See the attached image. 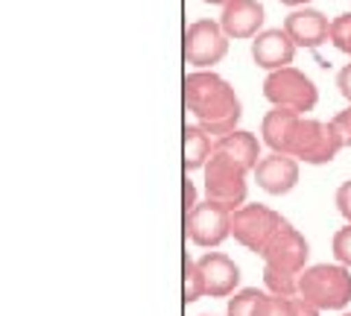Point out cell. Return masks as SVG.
Returning <instances> with one entry per match:
<instances>
[{
    "label": "cell",
    "mask_w": 351,
    "mask_h": 316,
    "mask_svg": "<svg viewBox=\"0 0 351 316\" xmlns=\"http://www.w3.org/2000/svg\"><path fill=\"white\" fill-rule=\"evenodd\" d=\"M182 97L188 112L199 121V126L208 135H228L234 132L240 123V97L232 88V82H226L214 71H193L184 76Z\"/></svg>",
    "instance_id": "obj_1"
},
{
    "label": "cell",
    "mask_w": 351,
    "mask_h": 316,
    "mask_svg": "<svg viewBox=\"0 0 351 316\" xmlns=\"http://www.w3.org/2000/svg\"><path fill=\"white\" fill-rule=\"evenodd\" d=\"M299 296L319 311H343L351 304V269L343 264L304 267L299 276Z\"/></svg>",
    "instance_id": "obj_2"
},
{
    "label": "cell",
    "mask_w": 351,
    "mask_h": 316,
    "mask_svg": "<svg viewBox=\"0 0 351 316\" xmlns=\"http://www.w3.org/2000/svg\"><path fill=\"white\" fill-rule=\"evenodd\" d=\"M339 149H343V144H339L331 121L322 123L304 114L293 123L287 147H284L287 156H293L295 161H304V165H328V161L337 158Z\"/></svg>",
    "instance_id": "obj_3"
},
{
    "label": "cell",
    "mask_w": 351,
    "mask_h": 316,
    "mask_svg": "<svg viewBox=\"0 0 351 316\" xmlns=\"http://www.w3.org/2000/svg\"><path fill=\"white\" fill-rule=\"evenodd\" d=\"M263 97L272 106L290 108L295 114H307V112H313L316 100H319V91H316L311 76L287 64V68L269 71V76L263 80Z\"/></svg>",
    "instance_id": "obj_4"
},
{
    "label": "cell",
    "mask_w": 351,
    "mask_h": 316,
    "mask_svg": "<svg viewBox=\"0 0 351 316\" xmlns=\"http://www.w3.org/2000/svg\"><path fill=\"white\" fill-rule=\"evenodd\" d=\"M281 226H284V217L276 208H269V205H258V202L240 205V208L232 211V220H228L232 237L255 255H261L269 246V241L276 237Z\"/></svg>",
    "instance_id": "obj_5"
},
{
    "label": "cell",
    "mask_w": 351,
    "mask_h": 316,
    "mask_svg": "<svg viewBox=\"0 0 351 316\" xmlns=\"http://www.w3.org/2000/svg\"><path fill=\"white\" fill-rule=\"evenodd\" d=\"M202 170H205V196L211 202H219L228 211H234L246 202L249 170H243L237 161L223 156V152H214Z\"/></svg>",
    "instance_id": "obj_6"
},
{
    "label": "cell",
    "mask_w": 351,
    "mask_h": 316,
    "mask_svg": "<svg viewBox=\"0 0 351 316\" xmlns=\"http://www.w3.org/2000/svg\"><path fill=\"white\" fill-rule=\"evenodd\" d=\"M184 62L193 64L196 71H211L228 53V36L219 27V21H193L184 32Z\"/></svg>",
    "instance_id": "obj_7"
},
{
    "label": "cell",
    "mask_w": 351,
    "mask_h": 316,
    "mask_svg": "<svg viewBox=\"0 0 351 316\" xmlns=\"http://www.w3.org/2000/svg\"><path fill=\"white\" fill-rule=\"evenodd\" d=\"M232 211L223 208L219 202H196V208L191 214H184V234L191 237V243L202 246V249H217L219 243L232 234L228 228Z\"/></svg>",
    "instance_id": "obj_8"
},
{
    "label": "cell",
    "mask_w": 351,
    "mask_h": 316,
    "mask_svg": "<svg viewBox=\"0 0 351 316\" xmlns=\"http://www.w3.org/2000/svg\"><path fill=\"white\" fill-rule=\"evenodd\" d=\"M261 258H263V267L269 269L287 272V276H302L307 258H311V246H307L299 228L284 223L276 232V237L269 241V246L261 252Z\"/></svg>",
    "instance_id": "obj_9"
},
{
    "label": "cell",
    "mask_w": 351,
    "mask_h": 316,
    "mask_svg": "<svg viewBox=\"0 0 351 316\" xmlns=\"http://www.w3.org/2000/svg\"><path fill=\"white\" fill-rule=\"evenodd\" d=\"M252 173H255V179H258V188L272 193V196H284L299 184V161L293 156H287V152L261 156V161Z\"/></svg>",
    "instance_id": "obj_10"
},
{
    "label": "cell",
    "mask_w": 351,
    "mask_h": 316,
    "mask_svg": "<svg viewBox=\"0 0 351 316\" xmlns=\"http://www.w3.org/2000/svg\"><path fill=\"white\" fill-rule=\"evenodd\" d=\"M196 267H199V276H202L205 296H211V299L232 296L234 287L240 284L237 264L223 252H205L199 260H196Z\"/></svg>",
    "instance_id": "obj_11"
},
{
    "label": "cell",
    "mask_w": 351,
    "mask_h": 316,
    "mask_svg": "<svg viewBox=\"0 0 351 316\" xmlns=\"http://www.w3.org/2000/svg\"><path fill=\"white\" fill-rule=\"evenodd\" d=\"M295 50L299 47L293 45V38L284 32V27L261 29L258 36L252 38V59H255V64L263 68V71H278V68L293 64Z\"/></svg>",
    "instance_id": "obj_12"
},
{
    "label": "cell",
    "mask_w": 351,
    "mask_h": 316,
    "mask_svg": "<svg viewBox=\"0 0 351 316\" xmlns=\"http://www.w3.org/2000/svg\"><path fill=\"white\" fill-rule=\"evenodd\" d=\"M219 27L228 38L243 41V38H255L261 27H263V6L261 0H228L219 15Z\"/></svg>",
    "instance_id": "obj_13"
},
{
    "label": "cell",
    "mask_w": 351,
    "mask_h": 316,
    "mask_svg": "<svg viewBox=\"0 0 351 316\" xmlns=\"http://www.w3.org/2000/svg\"><path fill=\"white\" fill-rule=\"evenodd\" d=\"M328 29H331V21H328L319 9H293V12L284 18V32L293 38L295 47H319L328 41Z\"/></svg>",
    "instance_id": "obj_14"
},
{
    "label": "cell",
    "mask_w": 351,
    "mask_h": 316,
    "mask_svg": "<svg viewBox=\"0 0 351 316\" xmlns=\"http://www.w3.org/2000/svg\"><path fill=\"white\" fill-rule=\"evenodd\" d=\"M214 152H223V156H228L243 170L252 173L261 161V141L258 135L246 132V129H234V132L219 135V141H214Z\"/></svg>",
    "instance_id": "obj_15"
},
{
    "label": "cell",
    "mask_w": 351,
    "mask_h": 316,
    "mask_svg": "<svg viewBox=\"0 0 351 316\" xmlns=\"http://www.w3.org/2000/svg\"><path fill=\"white\" fill-rule=\"evenodd\" d=\"M302 114L290 112V108H281V106H272L267 114H263V123H261V135H263V144H267L272 152H284L287 147V138H290V129L293 123L299 121Z\"/></svg>",
    "instance_id": "obj_16"
},
{
    "label": "cell",
    "mask_w": 351,
    "mask_h": 316,
    "mask_svg": "<svg viewBox=\"0 0 351 316\" xmlns=\"http://www.w3.org/2000/svg\"><path fill=\"white\" fill-rule=\"evenodd\" d=\"M182 144H184V170H202L208 158L214 156V141L202 126H184Z\"/></svg>",
    "instance_id": "obj_17"
},
{
    "label": "cell",
    "mask_w": 351,
    "mask_h": 316,
    "mask_svg": "<svg viewBox=\"0 0 351 316\" xmlns=\"http://www.w3.org/2000/svg\"><path fill=\"white\" fill-rule=\"evenodd\" d=\"M263 284L272 296H299V276H287V272H278V269H269L263 267Z\"/></svg>",
    "instance_id": "obj_18"
},
{
    "label": "cell",
    "mask_w": 351,
    "mask_h": 316,
    "mask_svg": "<svg viewBox=\"0 0 351 316\" xmlns=\"http://www.w3.org/2000/svg\"><path fill=\"white\" fill-rule=\"evenodd\" d=\"M182 272H184V304H193L205 296V287H202V276H199V267L196 260L184 252L182 258Z\"/></svg>",
    "instance_id": "obj_19"
},
{
    "label": "cell",
    "mask_w": 351,
    "mask_h": 316,
    "mask_svg": "<svg viewBox=\"0 0 351 316\" xmlns=\"http://www.w3.org/2000/svg\"><path fill=\"white\" fill-rule=\"evenodd\" d=\"M263 296H267V293H261L258 287H246V290L234 293V299H228L226 316H255Z\"/></svg>",
    "instance_id": "obj_20"
},
{
    "label": "cell",
    "mask_w": 351,
    "mask_h": 316,
    "mask_svg": "<svg viewBox=\"0 0 351 316\" xmlns=\"http://www.w3.org/2000/svg\"><path fill=\"white\" fill-rule=\"evenodd\" d=\"M255 316H295V296L287 299V296H263Z\"/></svg>",
    "instance_id": "obj_21"
},
{
    "label": "cell",
    "mask_w": 351,
    "mask_h": 316,
    "mask_svg": "<svg viewBox=\"0 0 351 316\" xmlns=\"http://www.w3.org/2000/svg\"><path fill=\"white\" fill-rule=\"evenodd\" d=\"M331 249H334L337 264H343V267H348V269H351V223H348V226H343V228H339V232L334 234Z\"/></svg>",
    "instance_id": "obj_22"
},
{
    "label": "cell",
    "mask_w": 351,
    "mask_h": 316,
    "mask_svg": "<svg viewBox=\"0 0 351 316\" xmlns=\"http://www.w3.org/2000/svg\"><path fill=\"white\" fill-rule=\"evenodd\" d=\"M331 126H334V132L339 138V144H343V149L351 147V112L348 108L346 112H339L337 117H331Z\"/></svg>",
    "instance_id": "obj_23"
},
{
    "label": "cell",
    "mask_w": 351,
    "mask_h": 316,
    "mask_svg": "<svg viewBox=\"0 0 351 316\" xmlns=\"http://www.w3.org/2000/svg\"><path fill=\"white\" fill-rule=\"evenodd\" d=\"M334 202H337V211L346 217V220L351 223V179L348 182H343L337 188V196H334Z\"/></svg>",
    "instance_id": "obj_24"
},
{
    "label": "cell",
    "mask_w": 351,
    "mask_h": 316,
    "mask_svg": "<svg viewBox=\"0 0 351 316\" xmlns=\"http://www.w3.org/2000/svg\"><path fill=\"white\" fill-rule=\"evenodd\" d=\"M196 188H193V182L191 179H184L182 182V205H184V214H191L193 208H196Z\"/></svg>",
    "instance_id": "obj_25"
},
{
    "label": "cell",
    "mask_w": 351,
    "mask_h": 316,
    "mask_svg": "<svg viewBox=\"0 0 351 316\" xmlns=\"http://www.w3.org/2000/svg\"><path fill=\"white\" fill-rule=\"evenodd\" d=\"M337 88H339V94H343L346 100L351 103V64H346V68L337 73Z\"/></svg>",
    "instance_id": "obj_26"
},
{
    "label": "cell",
    "mask_w": 351,
    "mask_h": 316,
    "mask_svg": "<svg viewBox=\"0 0 351 316\" xmlns=\"http://www.w3.org/2000/svg\"><path fill=\"white\" fill-rule=\"evenodd\" d=\"M322 311L319 308H313L311 302H304L302 296H295V316H319Z\"/></svg>",
    "instance_id": "obj_27"
},
{
    "label": "cell",
    "mask_w": 351,
    "mask_h": 316,
    "mask_svg": "<svg viewBox=\"0 0 351 316\" xmlns=\"http://www.w3.org/2000/svg\"><path fill=\"white\" fill-rule=\"evenodd\" d=\"M284 6H293V9H302V6H307L311 3V0H281Z\"/></svg>",
    "instance_id": "obj_28"
},
{
    "label": "cell",
    "mask_w": 351,
    "mask_h": 316,
    "mask_svg": "<svg viewBox=\"0 0 351 316\" xmlns=\"http://www.w3.org/2000/svg\"><path fill=\"white\" fill-rule=\"evenodd\" d=\"M202 3H211V6H226L228 0H202Z\"/></svg>",
    "instance_id": "obj_29"
},
{
    "label": "cell",
    "mask_w": 351,
    "mask_h": 316,
    "mask_svg": "<svg viewBox=\"0 0 351 316\" xmlns=\"http://www.w3.org/2000/svg\"><path fill=\"white\" fill-rule=\"evenodd\" d=\"M346 53H348V56H351V38H348V47H346Z\"/></svg>",
    "instance_id": "obj_30"
},
{
    "label": "cell",
    "mask_w": 351,
    "mask_h": 316,
    "mask_svg": "<svg viewBox=\"0 0 351 316\" xmlns=\"http://www.w3.org/2000/svg\"><path fill=\"white\" fill-rule=\"evenodd\" d=\"M343 316H351V313H343Z\"/></svg>",
    "instance_id": "obj_31"
},
{
    "label": "cell",
    "mask_w": 351,
    "mask_h": 316,
    "mask_svg": "<svg viewBox=\"0 0 351 316\" xmlns=\"http://www.w3.org/2000/svg\"><path fill=\"white\" fill-rule=\"evenodd\" d=\"M348 112H351V106H348Z\"/></svg>",
    "instance_id": "obj_32"
}]
</instances>
